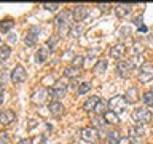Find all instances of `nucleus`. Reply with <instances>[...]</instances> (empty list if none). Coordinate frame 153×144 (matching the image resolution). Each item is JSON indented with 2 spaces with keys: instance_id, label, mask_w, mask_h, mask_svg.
Instances as JSON below:
<instances>
[{
  "instance_id": "nucleus-1",
  "label": "nucleus",
  "mask_w": 153,
  "mask_h": 144,
  "mask_svg": "<svg viewBox=\"0 0 153 144\" xmlns=\"http://www.w3.org/2000/svg\"><path fill=\"white\" fill-rule=\"evenodd\" d=\"M74 16H72V11H62L57 14L56 18V26H57V34L59 37H64L70 32V22Z\"/></svg>"
},
{
  "instance_id": "nucleus-2",
  "label": "nucleus",
  "mask_w": 153,
  "mask_h": 144,
  "mask_svg": "<svg viewBox=\"0 0 153 144\" xmlns=\"http://www.w3.org/2000/svg\"><path fill=\"white\" fill-rule=\"evenodd\" d=\"M128 107V101L124 96L121 94H117V96H113L112 99L108 101V109L110 110H113L115 114H120V112H124Z\"/></svg>"
},
{
  "instance_id": "nucleus-3",
  "label": "nucleus",
  "mask_w": 153,
  "mask_h": 144,
  "mask_svg": "<svg viewBox=\"0 0 153 144\" xmlns=\"http://www.w3.org/2000/svg\"><path fill=\"white\" fill-rule=\"evenodd\" d=\"M132 120L137 122V125H145L152 120V112L145 107H139L132 110Z\"/></svg>"
},
{
  "instance_id": "nucleus-4",
  "label": "nucleus",
  "mask_w": 153,
  "mask_h": 144,
  "mask_svg": "<svg viewBox=\"0 0 153 144\" xmlns=\"http://www.w3.org/2000/svg\"><path fill=\"white\" fill-rule=\"evenodd\" d=\"M67 93V83L64 80H59V82H56L54 85H53V90L50 91V94H51V98L54 99V101H59L62 99L65 96Z\"/></svg>"
},
{
  "instance_id": "nucleus-5",
  "label": "nucleus",
  "mask_w": 153,
  "mask_h": 144,
  "mask_svg": "<svg viewBox=\"0 0 153 144\" xmlns=\"http://www.w3.org/2000/svg\"><path fill=\"white\" fill-rule=\"evenodd\" d=\"M80 136L83 141L89 142V144H94V142H97V139H99V131L94 127H85L80 131Z\"/></svg>"
},
{
  "instance_id": "nucleus-6",
  "label": "nucleus",
  "mask_w": 153,
  "mask_h": 144,
  "mask_svg": "<svg viewBox=\"0 0 153 144\" xmlns=\"http://www.w3.org/2000/svg\"><path fill=\"white\" fill-rule=\"evenodd\" d=\"M48 94H50V93H48V90L42 86V88L35 90V91L32 93V96H30V101H32V103L35 104V106H42V104L46 101Z\"/></svg>"
},
{
  "instance_id": "nucleus-7",
  "label": "nucleus",
  "mask_w": 153,
  "mask_h": 144,
  "mask_svg": "<svg viewBox=\"0 0 153 144\" xmlns=\"http://www.w3.org/2000/svg\"><path fill=\"white\" fill-rule=\"evenodd\" d=\"M139 80L142 83H148L150 80H153V66L152 64H143L140 67V72H139Z\"/></svg>"
},
{
  "instance_id": "nucleus-8",
  "label": "nucleus",
  "mask_w": 153,
  "mask_h": 144,
  "mask_svg": "<svg viewBox=\"0 0 153 144\" xmlns=\"http://www.w3.org/2000/svg\"><path fill=\"white\" fill-rule=\"evenodd\" d=\"M72 16H74L75 22L80 24L83 19H86V16H88V8H86L85 5H76V7L72 10Z\"/></svg>"
},
{
  "instance_id": "nucleus-9",
  "label": "nucleus",
  "mask_w": 153,
  "mask_h": 144,
  "mask_svg": "<svg viewBox=\"0 0 153 144\" xmlns=\"http://www.w3.org/2000/svg\"><path fill=\"white\" fill-rule=\"evenodd\" d=\"M38 34H40V29L37 26L30 27V31L26 34V38H24V43H26V46H33L38 40Z\"/></svg>"
},
{
  "instance_id": "nucleus-10",
  "label": "nucleus",
  "mask_w": 153,
  "mask_h": 144,
  "mask_svg": "<svg viewBox=\"0 0 153 144\" xmlns=\"http://www.w3.org/2000/svg\"><path fill=\"white\" fill-rule=\"evenodd\" d=\"M26 77H27V74H26V69L22 66H16L11 70V80L14 83H21V82L26 80Z\"/></svg>"
},
{
  "instance_id": "nucleus-11",
  "label": "nucleus",
  "mask_w": 153,
  "mask_h": 144,
  "mask_svg": "<svg viewBox=\"0 0 153 144\" xmlns=\"http://www.w3.org/2000/svg\"><path fill=\"white\" fill-rule=\"evenodd\" d=\"M132 69V64H131V61H118V64H117V74L120 77H128L129 75V70Z\"/></svg>"
},
{
  "instance_id": "nucleus-12",
  "label": "nucleus",
  "mask_w": 153,
  "mask_h": 144,
  "mask_svg": "<svg viewBox=\"0 0 153 144\" xmlns=\"http://www.w3.org/2000/svg\"><path fill=\"white\" fill-rule=\"evenodd\" d=\"M124 53H126V46H124L123 43H115V45H112V48H110V56L115 58V59L121 61Z\"/></svg>"
},
{
  "instance_id": "nucleus-13",
  "label": "nucleus",
  "mask_w": 153,
  "mask_h": 144,
  "mask_svg": "<svg viewBox=\"0 0 153 144\" xmlns=\"http://www.w3.org/2000/svg\"><path fill=\"white\" fill-rule=\"evenodd\" d=\"M48 109H50V114L53 117H61V115L64 114V106H62L61 101H51L50 106H48Z\"/></svg>"
},
{
  "instance_id": "nucleus-14",
  "label": "nucleus",
  "mask_w": 153,
  "mask_h": 144,
  "mask_svg": "<svg viewBox=\"0 0 153 144\" xmlns=\"http://www.w3.org/2000/svg\"><path fill=\"white\" fill-rule=\"evenodd\" d=\"M14 120H16V115H14L13 110H2L0 112V123L2 125H11Z\"/></svg>"
},
{
  "instance_id": "nucleus-15",
  "label": "nucleus",
  "mask_w": 153,
  "mask_h": 144,
  "mask_svg": "<svg viewBox=\"0 0 153 144\" xmlns=\"http://www.w3.org/2000/svg\"><path fill=\"white\" fill-rule=\"evenodd\" d=\"M48 58H50V50H48L46 46H40L35 53V62L37 64H43L45 61H48Z\"/></svg>"
},
{
  "instance_id": "nucleus-16",
  "label": "nucleus",
  "mask_w": 153,
  "mask_h": 144,
  "mask_svg": "<svg viewBox=\"0 0 153 144\" xmlns=\"http://www.w3.org/2000/svg\"><path fill=\"white\" fill-rule=\"evenodd\" d=\"M129 13H131V5H128V3H117L115 5V14L118 18H124Z\"/></svg>"
},
{
  "instance_id": "nucleus-17",
  "label": "nucleus",
  "mask_w": 153,
  "mask_h": 144,
  "mask_svg": "<svg viewBox=\"0 0 153 144\" xmlns=\"http://www.w3.org/2000/svg\"><path fill=\"white\" fill-rule=\"evenodd\" d=\"M99 101H100L99 96H89V98L86 99V103L83 104V109L86 112H94V109H96V106H97Z\"/></svg>"
},
{
  "instance_id": "nucleus-18",
  "label": "nucleus",
  "mask_w": 153,
  "mask_h": 144,
  "mask_svg": "<svg viewBox=\"0 0 153 144\" xmlns=\"http://www.w3.org/2000/svg\"><path fill=\"white\" fill-rule=\"evenodd\" d=\"M102 117H104V122H105V123H110V125H118V123H120L118 114H115L113 110H110V109L102 115Z\"/></svg>"
},
{
  "instance_id": "nucleus-19",
  "label": "nucleus",
  "mask_w": 153,
  "mask_h": 144,
  "mask_svg": "<svg viewBox=\"0 0 153 144\" xmlns=\"http://www.w3.org/2000/svg\"><path fill=\"white\" fill-rule=\"evenodd\" d=\"M124 98H126L128 104L136 103V101L139 99V91H137V88H129V90L126 91V94H124Z\"/></svg>"
},
{
  "instance_id": "nucleus-20",
  "label": "nucleus",
  "mask_w": 153,
  "mask_h": 144,
  "mask_svg": "<svg viewBox=\"0 0 153 144\" xmlns=\"http://www.w3.org/2000/svg\"><path fill=\"white\" fill-rule=\"evenodd\" d=\"M143 134H145V131H143V128L140 127V125H136V127H131L129 128V138H142Z\"/></svg>"
},
{
  "instance_id": "nucleus-21",
  "label": "nucleus",
  "mask_w": 153,
  "mask_h": 144,
  "mask_svg": "<svg viewBox=\"0 0 153 144\" xmlns=\"http://www.w3.org/2000/svg\"><path fill=\"white\" fill-rule=\"evenodd\" d=\"M80 74H81V70L78 69V67H74V66L67 67L65 72H64V75L67 77V79H76V77H80Z\"/></svg>"
},
{
  "instance_id": "nucleus-22",
  "label": "nucleus",
  "mask_w": 153,
  "mask_h": 144,
  "mask_svg": "<svg viewBox=\"0 0 153 144\" xmlns=\"http://www.w3.org/2000/svg\"><path fill=\"white\" fill-rule=\"evenodd\" d=\"M107 110H108V103H107V101H104V99H100L99 103H97V106H96L94 112L97 114V115H104Z\"/></svg>"
},
{
  "instance_id": "nucleus-23",
  "label": "nucleus",
  "mask_w": 153,
  "mask_h": 144,
  "mask_svg": "<svg viewBox=\"0 0 153 144\" xmlns=\"http://www.w3.org/2000/svg\"><path fill=\"white\" fill-rule=\"evenodd\" d=\"M105 69H107V61L105 59H100L96 62V66L93 67V70H94V74H104Z\"/></svg>"
},
{
  "instance_id": "nucleus-24",
  "label": "nucleus",
  "mask_w": 153,
  "mask_h": 144,
  "mask_svg": "<svg viewBox=\"0 0 153 144\" xmlns=\"http://www.w3.org/2000/svg\"><path fill=\"white\" fill-rule=\"evenodd\" d=\"M10 55H11V48H10L8 45H5V46H0V62H5V61H8Z\"/></svg>"
},
{
  "instance_id": "nucleus-25",
  "label": "nucleus",
  "mask_w": 153,
  "mask_h": 144,
  "mask_svg": "<svg viewBox=\"0 0 153 144\" xmlns=\"http://www.w3.org/2000/svg\"><path fill=\"white\" fill-rule=\"evenodd\" d=\"M57 40H59V37H56V35H53L48 38V42H46V48L50 51H54L56 50V46H57Z\"/></svg>"
},
{
  "instance_id": "nucleus-26",
  "label": "nucleus",
  "mask_w": 153,
  "mask_h": 144,
  "mask_svg": "<svg viewBox=\"0 0 153 144\" xmlns=\"http://www.w3.org/2000/svg\"><path fill=\"white\" fill-rule=\"evenodd\" d=\"M91 88V83H88V82H81V83L78 85V88H76V93L78 94H86Z\"/></svg>"
},
{
  "instance_id": "nucleus-27",
  "label": "nucleus",
  "mask_w": 153,
  "mask_h": 144,
  "mask_svg": "<svg viewBox=\"0 0 153 144\" xmlns=\"http://www.w3.org/2000/svg\"><path fill=\"white\" fill-rule=\"evenodd\" d=\"M143 50H145V48H143L142 43L134 42V45H132V55H134V56H140L142 53H143Z\"/></svg>"
},
{
  "instance_id": "nucleus-28",
  "label": "nucleus",
  "mask_w": 153,
  "mask_h": 144,
  "mask_svg": "<svg viewBox=\"0 0 153 144\" xmlns=\"http://www.w3.org/2000/svg\"><path fill=\"white\" fill-rule=\"evenodd\" d=\"M142 99H143V103H145L147 106L153 107V93H152V91H147V93H143Z\"/></svg>"
},
{
  "instance_id": "nucleus-29",
  "label": "nucleus",
  "mask_w": 153,
  "mask_h": 144,
  "mask_svg": "<svg viewBox=\"0 0 153 144\" xmlns=\"http://www.w3.org/2000/svg\"><path fill=\"white\" fill-rule=\"evenodd\" d=\"M120 133L118 131H115V130H112V131H108V141L112 142V144H117L120 141Z\"/></svg>"
},
{
  "instance_id": "nucleus-30",
  "label": "nucleus",
  "mask_w": 153,
  "mask_h": 144,
  "mask_svg": "<svg viewBox=\"0 0 153 144\" xmlns=\"http://www.w3.org/2000/svg\"><path fill=\"white\" fill-rule=\"evenodd\" d=\"M83 31H85V27H83V24H78V26H75V27H72L70 29V32H72V35L74 37H80L81 34H83Z\"/></svg>"
},
{
  "instance_id": "nucleus-31",
  "label": "nucleus",
  "mask_w": 153,
  "mask_h": 144,
  "mask_svg": "<svg viewBox=\"0 0 153 144\" xmlns=\"http://www.w3.org/2000/svg\"><path fill=\"white\" fill-rule=\"evenodd\" d=\"M131 64H132V67H142L145 62H143L142 56H134L132 59H131Z\"/></svg>"
},
{
  "instance_id": "nucleus-32",
  "label": "nucleus",
  "mask_w": 153,
  "mask_h": 144,
  "mask_svg": "<svg viewBox=\"0 0 153 144\" xmlns=\"http://www.w3.org/2000/svg\"><path fill=\"white\" fill-rule=\"evenodd\" d=\"M59 7H61L59 3H43V8L48 10V11H56Z\"/></svg>"
},
{
  "instance_id": "nucleus-33",
  "label": "nucleus",
  "mask_w": 153,
  "mask_h": 144,
  "mask_svg": "<svg viewBox=\"0 0 153 144\" xmlns=\"http://www.w3.org/2000/svg\"><path fill=\"white\" fill-rule=\"evenodd\" d=\"M83 61H85V58L83 56H74V67H80L83 66Z\"/></svg>"
},
{
  "instance_id": "nucleus-34",
  "label": "nucleus",
  "mask_w": 153,
  "mask_h": 144,
  "mask_svg": "<svg viewBox=\"0 0 153 144\" xmlns=\"http://www.w3.org/2000/svg\"><path fill=\"white\" fill-rule=\"evenodd\" d=\"M10 27H13V21H5V22L0 24V29H2L3 32H8Z\"/></svg>"
},
{
  "instance_id": "nucleus-35",
  "label": "nucleus",
  "mask_w": 153,
  "mask_h": 144,
  "mask_svg": "<svg viewBox=\"0 0 153 144\" xmlns=\"http://www.w3.org/2000/svg\"><path fill=\"white\" fill-rule=\"evenodd\" d=\"M131 142H132V139L129 136H123V138H120V141L117 144H131Z\"/></svg>"
},
{
  "instance_id": "nucleus-36",
  "label": "nucleus",
  "mask_w": 153,
  "mask_h": 144,
  "mask_svg": "<svg viewBox=\"0 0 153 144\" xmlns=\"http://www.w3.org/2000/svg\"><path fill=\"white\" fill-rule=\"evenodd\" d=\"M129 34H131V29L129 27H121V35L126 37V35H129Z\"/></svg>"
},
{
  "instance_id": "nucleus-37",
  "label": "nucleus",
  "mask_w": 153,
  "mask_h": 144,
  "mask_svg": "<svg viewBox=\"0 0 153 144\" xmlns=\"http://www.w3.org/2000/svg\"><path fill=\"white\" fill-rule=\"evenodd\" d=\"M16 42V34H10L8 35V43H14Z\"/></svg>"
},
{
  "instance_id": "nucleus-38",
  "label": "nucleus",
  "mask_w": 153,
  "mask_h": 144,
  "mask_svg": "<svg viewBox=\"0 0 153 144\" xmlns=\"http://www.w3.org/2000/svg\"><path fill=\"white\" fill-rule=\"evenodd\" d=\"M134 22H136V24H137V26H139V27H142V26H143V21H142V18H140V16H139V18H136V19H134Z\"/></svg>"
},
{
  "instance_id": "nucleus-39",
  "label": "nucleus",
  "mask_w": 153,
  "mask_h": 144,
  "mask_svg": "<svg viewBox=\"0 0 153 144\" xmlns=\"http://www.w3.org/2000/svg\"><path fill=\"white\" fill-rule=\"evenodd\" d=\"M18 144H32V139L30 138H27V139H21Z\"/></svg>"
},
{
  "instance_id": "nucleus-40",
  "label": "nucleus",
  "mask_w": 153,
  "mask_h": 144,
  "mask_svg": "<svg viewBox=\"0 0 153 144\" xmlns=\"http://www.w3.org/2000/svg\"><path fill=\"white\" fill-rule=\"evenodd\" d=\"M99 7H100V10H104V11H105V10H108V8H110V5H108V3H100Z\"/></svg>"
},
{
  "instance_id": "nucleus-41",
  "label": "nucleus",
  "mask_w": 153,
  "mask_h": 144,
  "mask_svg": "<svg viewBox=\"0 0 153 144\" xmlns=\"http://www.w3.org/2000/svg\"><path fill=\"white\" fill-rule=\"evenodd\" d=\"M140 31H142V32H147V27H145V26H142V27H139V32H140Z\"/></svg>"
},
{
  "instance_id": "nucleus-42",
  "label": "nucleus",
  "mask_w": 153,
  "mask_h": 144,
  "mask_svg": "<svg viewBox=\"0 0 153 144\" xmlns=\"http://www.w3.org/2000/svg\"><path fill=\"white\" fill-rule=\"evenodd\" d=\"M0 93H3V85H0Z\"/></svg>"
}]
</instances>
